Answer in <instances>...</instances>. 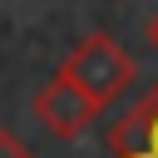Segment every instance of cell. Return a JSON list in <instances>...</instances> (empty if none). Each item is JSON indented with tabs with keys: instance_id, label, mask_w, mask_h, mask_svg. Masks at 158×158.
Here are the masks:
<instances>
[{
	"instance_id": "1",
	"label": "cell",
	"mask_w": 158,
	"mask_h": 158,
	"mask_svg": "<svg viewBox=\"0 0 158 158\" xmlns=\"http://www.w3.org/2000/svg\"><path fill=\"white\" fill-rule=\"evenodd\" d=\"M59 74H64V79H74L89 99H99V104L109 109V104H114V99L133 84L138 64H133V54H128L114 35L89 30V35H79V40L69 44V54H64Z\"/></svg>"
},
{
	"instance_id": "2",
	"label": "cell",
	"mask_w": 158,
	"mask_h": 158,
	"mask_svg": "<svg viewBox=\"0 0 158 158\" xmlns=\"http://www.w3.org/2000/svg\"><path fill=\"white\" fill-rule=\"evenodd\" d=\"M30 109H35V118H40L54 138H79V133L99 118V109H104V104H99V99H89L74 79L54 74V79L35 94V104H30Z\"/></svg>"
},
{
	"instance_id": "3",
	"label": "cell",
	"mask_w": 158,
	"mask_h": 158,
	"mask_svg": "<svg viewBox=\"0 0 158 158\" xmlns=\"http://www.w3.org/2000/svg\"><path fill=\"white\" fill-rule=\"evenodd\" d=\"M114 158H158V84H148L109 128Z\"/></svg>"
},
{
	"instance_id": "4",
	"label": "cell",
	"mask_w": 158,
	"mask_h": 158,
	"mask_svg": "<svg viewBox=\"0 0 158 158\" xmlns=\"http://www.w3.org/2000/svg\"><path fill=\"white\" fill-rule=\"evenodd\" d=\"M0 158H35V153H30L15 133H5V128H0Z\"/></svg>"
},
{
	"instance_id": "5",
	"label": "cell",
	"mask_w": 158,
	"mask_h": 158,
	"mask_svg": "<svg viewBox=\"0 0 158 158\" xmlns=\"http://www.w3.org/2000/svg\"><path fill=\"white\" fill-rule=\"evenodd\" d=\"M148 40H153V49H158V15L148 20Z\"/></svg>"
}]
</instances>
